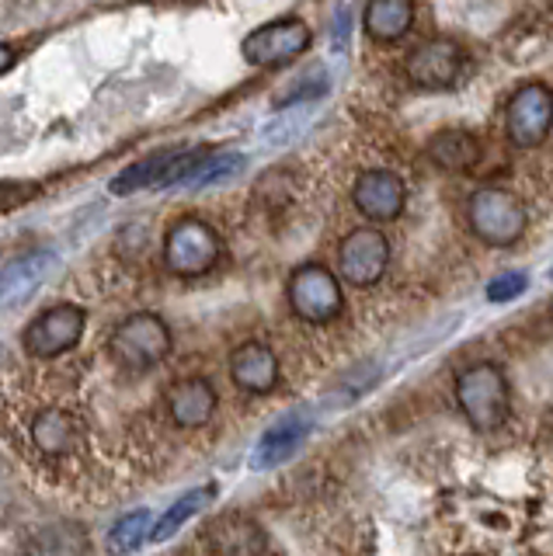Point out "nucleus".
I'll return each instance as SVG.
<instances>
[{
  "mask_svg": "<svg viewBox=\"0 0 553 556\" xmlns=\"http://www.w3.org/2000/svg\"><path fill=\"white\" fill-rule=\"evenodd\" d=\"M202 535L216 556H265L268 549L265 529L257 526L251 515H240V511L216 515Z\"/></svg>",
  "mask_w": 553,
  "mask_h": 556,
  "instance_id": "nucleus-11",
  "label": "nucleus"
},
{
  "mask_svg": "<svg viewBox=\"0 0 553 556\" xmlns=\"http://www.w3.org/2000/svg\"><path fill=\"white\" fill-rule=\"evenodd\" d=\"M36 195H39V185H32V181H11V185L0 181V208H18Z\"/></svg>",
  "mask_w": 553,
  "mask_h": 556,
  "instance_id": "nucleus-26",
  "label": "nucleus"
},
{
  "mask_svg": "<svg viewBox=\"0 0 553 556\" xmlns=\"http://www.w3.org/2000/svg\"><path fill=\"white\" fill-rule=\"evenodd\" d=\"M466 223L483 243L508 248L526 230V205L505 188H480L466 202Z\"/></svg>",
  "mask_w": 553,
  "mask_h": 556,
  "instance_id": "nucleus-4",
  "label": "nucleus"
},
{
  "mask_svg": "<svg viewBox=\"0 0 553 556\" xmlns=\"http://www.w3.org/2000/svg\"><path fill=\"white\" fill-rule=\"evenodd\" d=\"M463 60L466 52L456 39H428L411 52L407 77L428 91H442V87H453L460 80Z\"/></svg>",
  "mask_w": 553,
  "mask_h": 556,
  "instance_id": "nucleus-10",
  "label": "nucleus"
},
{
  "mask_svg": "<svg viewBox=\"0 0 553 556\" xmlns=\"http://www.w3.org/2000/svg\"><path fill=\"white\" fill-rule=\"evenodd\" d=\"M216 497V483H205V486H196V491H188V494H181L171 508L158 518V526H153V532H150V539L153 543H164V539H171L175 535L188 518H196L205 504H210Z\"/></svg>",
  "mask_w": 553,
  "mask_h": 556,
  "instance_id": "nucleus-22",
  "label": "nucleus"
},
{
  "mask_svg": "<svg viewBox=\"0 0 553 556\" xmlns=\"http://www.w3.org/2000/svg\"><path fill=\"white\" fill-rule=\"evenodd\" d=\"M109 352L112 358L133 372H147L158 369V365L171 355V327L161 313H129L126 320H118V327L109 338Z\"/></svg>",
  "mask_w": 553,
  "mask_h": 556,
  "instance_id": "nucleus-1",
  "label": "nucleus"
},
{
  "mask_svg": "<svg viewBox=\"0 0 553 556\" xmlns=\"http://www.w3.org/2000/svg\"><path fill=\"white\" fill-rule=\"evenodd\" d=\"M175 153H178V150H161V153H150L147 161L129 164V167L109 185V188H112V195H133V191H143V188H161V178H164L167 164L175 161Z\"/></svg>",
  "mask_w": 553,
  "mask_h": 556,
  "instance_id": "nucleus-21",
  "label": "nucleus"
},
{
  "mask_svg": "<svg viewBox=\"0 0 553 556\" xmlns=\"http://www.w3.org/2000/svg\"><path fill=\"white\" fill-rule=\"evenodd\" d=\"M216 387L202 376L178 379L167 390V414L178 428H202L216 414Z\"/></svg>",
  "mask_w": 553,
  "mask_h": 556,
  "instance_id": "nucleus-15",
  "label": "nucleus"
},
{
  "mask_svg": "<svg viewBox=\"0 0 553 556\" xmlns=\"http://www.w3.org/2000/svg\"><path fill=\"white\" fill-rule=\"evenodd\" d=\"M32 442L42 456H66L80 442V421L63 407H46L32 417Z\"/></svg>",
  "mask_w": 553,
  "mask_h": 556,
  "instance_id": "nucleus-16",
  "label": "nucleus"
},
{
  "mask_svg": "<svg viewBox=\"0 0 553 556\" xmlns=\"http://www.w3.org/2000/svg\"><path fill=\"white\" fill-rule=\"evenodd\" d=\"M289 306L306 324H331L341 317L344 295L331 268L324 265H300L289 275Z\"/></svg>",
  "mask_w": 553,
  "mask_h": 556,
  "instance_id": "nucleus-5",
  "label": "nucleus"
},
{
  "mask_svg": "<svg viewBox=\"0 0 553 556\" xmlns=\"http://www.w3.org/2000/svg\"><path fill=\"white\" fill-rule=\"evenodd\" d=\"M240 167H244V156H240V153H213L210 150L196 164V170L181 181V188H205V185L227 181V178H234Z\"/></svg>",
  "mask_w": 553,
  "mask_h": 556,
  "instance_id": "nucleus-24",
  "label": "nucleus"
},
{
  "mask_svg": "<svg viewBox=\"0 0 553 556\" xmlns=\"http://www.w3.org/2000/svg\"><path fill=\"white\" fill-rule=\"evenodd\" d=\"M390 265V240L384 237V230H373V226H362V230H352L341 240L338 248V271L349 286L369 289L384 278Z\"/></svg>",
  "mask_w": 553,
  "mask_h": 556,
  "instance_id": "nucleus-8",
  "label": "nucleus"
},
{
  "mask_svg": "<svg viewBox=\"0 0 553 556\" xmlns=\"http://www.w3.org/2000/svg\"><path fill=\"white\" fill-rule=\"evenodd\" d=\"M11 66H14V52L8 46H0V74H8Z\"/></svg>",
  "mask_w": 553,
  "mask_h": 556,
  "instance_id": "nucleus-28",
  "label": "nucleus"
},
{
  "mask_svg": "<svg viewBox=\"0 0 553 556\" xmlns=\"http://www.w3.org/2000/svg\"><path fill=\"white\" fill-rule=\"evenodd\" d=\"M219 254H223L219 233L196 216L178 219L164 237V265L178 278H199L205 271H213Z\"/></svg>",
  "mask_w": 553,
  "mask_h": 556,
  "instance_id": "nucleus-3",
  "label": "nucleus"
},
{
  "mask_svg": "<svg viewBox=\"0 0 553 556\" xmlns=\"http://www.w3.org/2000/svg\"><path fill=\"white\" fill-rule=\"evenodd\" d=\"M526 286H529L526 271H505V275L491 278V286H488V300H491V303H508V300H515V295H523V292H526Z\"/></svg>",
  "mask_w": 553,
  "mask_h": 556,
  "instance_id": "nucleus-25",
  "label": "nucleus"
},
{
  "mask_svg": "<svg viewBox=\"0 0 553 556\" xmlns=\"http://www.w3.org/2000/svg\"><path fill=\"white\" fill-rule=\"evenodd\" d=\"M230 376L244 393H272L279 387V358L262 341H244L230 355Z\"/></svg>",
  "mask_w": 553,
  "mask_h": 556,
  "instance_id": "nucleus-14",
  "label": "nucleus"
},
{
  "mask_svg": "<svg viewBox=\"0 0 553 556\" xmlns=\"http://www.w3.org/2000/svg\"><path fill=\"white\" fill-rule=\"evenodd\" d=\"M306 46H310V28L300 17H279V22L254 28L248 39L240 42V52H244V60L254 66H282L289 60L303 56Z\"/></svg>",
  "mask_w": 553,
  "mask_h": 556,
  "instance_id": "nucleus-9",
  "label": "nucleus"
},
{
  "mask_svg": "<svg viewBox=\"0 0 553 556\" xmlns=\"http://www.w3.org/2000/svg\"><path fill=\"white\" fill-rule=\"evenodd\" d=\"M84 327H88V313L74 303H60L42 309L36 320L25 327V352L32 358H60L63 352L80 344Z\"/></svg>",
  "mask_w": 553,
  "mask_h": 556,
  "instance_id": "nucleus-6",
  "label": "nucleus"
},
{
  "mask_svg": "<svg viewBox=\"0 0 553 556\" xmlns=\"http://www.w3.org/2000/svg\"><path fill=\"white\" fill-rule=\"evenodd\" d=\"M153 526H150V511L147 508H136L129 515H123L109 529V553L112 556H129L140 549L147 539H150Z\"/></svg>",
  "mask_w": 553,
  "mask_h": 556,
  "instance_id": "nucleus-23",
  "label": "nucleus"
},
{
  "mask_svg": "<svg viewBox=\"0 0 553 556\" xmlns=\"http://www.w3.org/2000/svg\"><path fill=\"white\" fill-rule=\"evenodd\" d=\"M352 202L366 219L390 223L404 213V181L390 170H366L352 188Z\"/></svg>",
  "mask_w": 553,
  "mask_h": 556,
  "instance_id": "nucleus-12",
  "label": "nucleus"
},
{
  "mask_svg": "<svg viewBox=\"0 0 553 556\" xmlns=\"http://www.w3.org/2000/svg\"><path fill=\"white\" fill-rule=\"evenodd\" d=\"M310 431H314V421H310L306 410H292V414L279 417V421H275L262 434V439H257L251 466L254 469H275V466H282L292 456V452H297L310 439Z\"/></svg>",
  "mask_w": 553,
  "mask_h": 556,
  "instance_id": "nucleus-13",
  "label": "nucleus"
},
{
  "mask_svg": "<svg viewBox=\"0 0 553 556\" xmlns=\"http://www.w3.org/2000/svg\"><path fill=\"white\" fill-rule=\"evenodd\" d=\"M508 139L518 150L540 147L553 129V91L546 84H526L518 87L505 112Z\"/></svg>",
  "mask_w": 553,
  "mask_h": 556,
  "instance_id": "nucleus-7",
  "label": "nucleus"
},
{
  "mask_svg": "<svg viewBox=\"0 0 553 556\" xmlns=\"http://www.w3.org/2000/svg\"><path fill=\"white\" fill-rule=\"evenodd\" d=\"M362 22H366V31L373 39L393 42V39H401L414 22V0H369Z\"/></svg>",
  "mask_w": 553,
  "mask_h": 556,
  "instance_id": "nucleus-19",
  "label": "nucleus"
},
{
  "mask_svg": "<svg viewBox=\"0 0 553 556\" xmlns=\"http://www.w3.org/2000/svg\"><path fill=\"white\" fill-rule=\"evenodd\" d=\"M550 317H553V303H550Z\"/></svg>",
  "mask_w": 553,
  "mask_h": 556,
  "instance_id": "nucleus-29",
  "label": "nucleus"
},
{
  "mask_svg": "<svg viewBox=\"0 0 553 556\" xmlns=\"http://www.w3.org/2000/svg\"><path fill=\"white\" fill-rule=\"evenodd\" d=\"M428 156L442 170H474L477 161H480V143L463 129H445V132L431 136Z\"/></svg>",
  "mask_w": 553,
  "mask_h": 556,
  "instance_id": "nucleus-20",
  "label": "nucleus"
},
{
  "mask_svg": "<svg viewBox=\"0 0 553 556\" xmlns=\"http://www.w3.org/2000/svg\"><path fill=\"white\" fill-rule=\"evenodd\" d=\"M49 268H53V254H28L14 261V265H8L4 275H0V303L22 306L28 295L39 289Z\"/></svg>",
  "mask_w": 553,
  "mask_h": 556,
  "instance_id": "nucleus-17",
  "label": "nucleus"
},
{
  "mask_svg": "<svg viewBox=\"0 0 553 556\" xmlns=\"http://www.w3.org/2000/svg\"><path fill=\"white\" fill-rule=\"evenodd\" d=\"M456 404L477 431H494L508 421V379L491 362H477L456 379Z\"/></svg>",
  "mask_w": 553,
  "mask_h": 556,
  "instance_id": "nucleus-2",
  "label": "nucleus"
},
{
  "mask_svg": "<svg viewBox=\"0 0 553 556\" xmlns=\"http://www.w3.org/2000/svg\"><path fill=\"white\" fill-rule=\"evenodd\" d=\"M349 22H352V11L344 8V11L338 14V25H335V46H338V49H344V35H349Z\"/></svg>",
  "mask_w": 553,
  "mask_h": 556,
  "instance_id": "nucleus-27",
  "label": "nucleus"
},
{
  "mask_svg": "<svg viewBox=\"0 0 553 556\" xmlns=\"http://www.w3.org/2000/svg\"><path fill=\"white\" fill-rule=\"evenodd\" d=\"M88 532L80 521H49L28 539V556H84L88 553Z\"/></svg>",
  "mask_w": 553,
  "mask_h": 556,
  "instance_id": "nucleus-18",
  "label": "nucleus"
}]
</instances>
